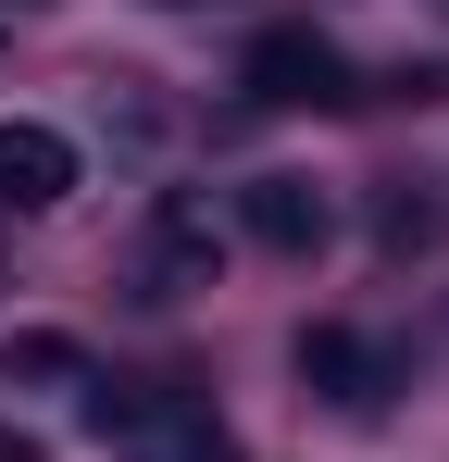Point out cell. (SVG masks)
<instances>
[{
	"mask_svg": "<svg viewBox=\"0 0 449 462\" xmlns=\"http://www.w3.org/2000/svg\"><path fill=\"white\" fill-rule=\"evenodd\" d=\"M250 100H350L337 38H312V25H262V38H250Z\"/></svg>",
	"mask_w": 449,
	"mask_h": 462,
	"instance_id": "cell-1",
	"label": "cell"
},
{
	"mask_svg": "<svg viewBox=\"0 0 449 462\" xmlns=\"http://www.w3.org/2000/svg\"><path fill=\"white\" fill-rule=\"evenodd\" d=\"M237 226L262 237V250H288V263H312V250L337 237V213H325L312 175H250V188H237Z\"/></svg>",
	"mask_w": 449,
	"mask_h": 462,
	"instance_id": "cell-2",
	"label": "cell"
},
{
	"mask_svg": "<svg viewBox=\"0 0 449 462\" xmlns=\"http://www.w3.org/2000/svg\"><path fill=\"white\" fill-rule=\"evenodd\" d=\"M299 375L325 387V400H350V412H374V400L399 387V363L374 350L362 325H299Z\"/></svg>",
	"mask_w": 449,
	"mask_h": 462,
	"instance_id": "cell-3",
	"label": "cell"
},
{
	"mask_svg": "<svg viewBox=\"0 0 449 462\" xmlns=\"http://www.w3.org/2000/svg\"><path fill=\"white\" fill-rule=\"evenodd\" d=\"M0 200H13V213L75 200V138L63 125H0Z\"/></svg>",
	"mask_w": 449,
	"mask_h": 462,
	"instance_id": "cell-4",
	"label": "cell"
},
{
	"mask_svg": "<svg viewBox=\"0 0 449 462\" xmlns=\"http://www.w3.org/2000/svg\"><path fill=\"white\" fill-rule=\"evenodd\" d=\"M138 425V462H237V438H224L200 400H150V412H125Z\"/></svg>",
	"mask_w": 449,
	"mask_h": 462,
	"instance_id": "cell-5",
	"label": "cell"
},
{
	"mask_svg": "<svg viewBox=\"0 0 449 462\" xmlns=\"http://www.w3.org/2000/svg\"><path fill=\"white\" fill-rule=\"evenodd\" d=\"M0 375H25V387H87V350L50 337V325H13V337H0Z\"/></svg>",
	"mask_w": 449,
	"mask_h": 462,
	"instance_id": "cell-6",
	"label": "cell"
},
{
	"mask_svg": "<svg viewBox=\"0 0 449 462\" xmlns=\"http://www.w3.org/2000/svg\"><path fill=\"white\" fill-rule=\"evenodd\" d=\"M0 462H38V450H13V438H0Z\"/></svg>",
	"mask_w": 449,
	"mask_h": 462,
	"instance_id": "cell-7",
	"label": "cell"
}]
</instances>
